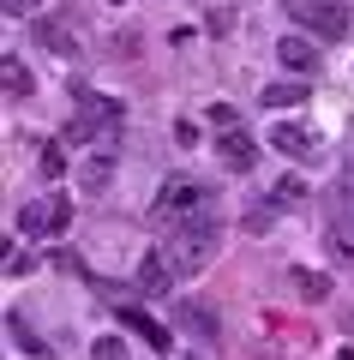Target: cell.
<instances>
[{
	"instance_id": "cell-2",
	"label": "cell",
	"mask_w": 354,
	"mask_h": 360,
	"mask_svg": "<svg viewBox=\"0 0 354 360\" xmlns=\"http://www.w3.org/2000/svg\"><path fill=\"white\" fill-rule=\"evenodd\" d=\"M72 96L78 103H72V120H66V139L72 144H102V150H108V144L120 139V103H114V96H96L90 84H78Z\"/></svg>"
},
{
	"instance_id": "cell-23",
	"label": "cell",
	"mask_w": 354,
	"mask_h": 360,
	"mask_svg": "<svg viewBox=\"0 0 354 360\" xmlns=\"http://www.w3.org/2000/svg\"><path fill=\"white\" fill-rule=\"evenodd\" d=\"M342 180H348V210H354V156L342 162Z\"/></svg>"
},
{
	"instance_id": "cell-5",
	"label": "cell",
	"mask_w": 354,
	"mask_h": 360,
	"mask_svg": "<svg viewBox=\"0 0 354 360\" xmlns=\"http://www.w3.org/2000/svg\"><path fill=\"white\" fill-rule=\"evenodd\" d=\"M282 13H289L294 25H306L312 37H324V42H342L348 25H354L342 0H282Z\"/></svg>"
},
{
	"instance_id": "cell-13",
	"label": "cell",
	"mask_w": 354,
	"mask_h": 360,
	"mask_svg": "<svg viewBox=\"0 0 354 360\" xmlns=\"http://www.w3.org/2000/svg\"><path fill=\"white\" fill-rule=\"evenodd\" d=\"M175 324H180V330H192V336H204V342H210V336H216V319H210V312H204V307H192V300H180Z\"/></svg>"
},
{
	"instance_id": "cell-22",
	"label": "cell",
	"mask_w": 354,
	"mask_h": 360,
	"mask_svg": "<svg viewBox=\"0 0 354 360\" xmlns=\"http://www.w3.org/2000/svg\"><path fill=\"white\" fill-rule=\"evenodd\" d=\"M0 6H6V13H13V18H30V13H37V6H42V0H0Z\"/></svg>"
},
{
	"instance_id": "cell-17",
	"label": "cell",
	"mask_w": 354,
	"mask_h": 360,
	"mask_svg": "<svg viewBox=\"0 0 354 360\" xmlns=\"http://www.w3.org/2000/svg\"><path fill=\"white\" fill-rule=\"evenodd\" d=\"M13 336H18V348H25V354H49V342H42V336H30V324H25V312H13Z\"/></svg>"
},
{
	"instance_id": "cell-18",
	"label": "cell",
	"mask_w": 354,
	"mask_h": 360,
	"mask_svg": "<svg viewBox=\"0 0 354 360\" xmlns=\"http://www.w3.org/2000/svg\"><path fill=\"white\" fill-rule=\"evenodd\" d=\"M90 360H132V354H127L120 336H96V342H90Z\"/></svg>"
},
{
	"instance_id": "cell-21",
	"label": "cell",
	"mask_w": 354,
	"mask_h": 360,
	"mask_svg": "<svg viewBox=\"0 0 354 360\" xmlns=\"http://www.w3.org/2000/svg\"><path fill=\"white\" fill-rule=\"evenodd\" d=\"M210 127H222V132H234V108H228V103H216V108H210Z\"/></svg>"
},
{
	"instance_id": "cell-7",
	"label": "cell",
	"mask_w": 354,
	"mask_h": 360,
	"mask_svg": "<svg viewBox=\"0 0 354 360\" xmlns=\"http://www.w3.org/2000/svg\"><path fill=\"white\" fill-rule=\"evenodd\" d=\"M277 60L289 66L294 78H312V72H318V49H312V37H282V42H277Z\"/></svg>"
},
{
	"instance_id": "cell-3",
	"label": "cell",
	"mask_w": 354,
	"mask_h": 360,
	"mask_svg": "<svg viewBox=\"0 0 354 360\" xmlns=\"http://www.w3.org/2000/svg\"><path fill=\"white\" fill-rule=\"evenodd\" d=\"M163 229H180V222H198V217H216V198H210V186L204 180H187V174H175V180H163V193H156V210H151Z\"/></svg>"
},
{
	"instance_id": "cell-11",
	"label": "cell",
	"mask_w": 354,
	"mask_h": 360,
	"mask_svg": "<svg viewBox=\"0 0 354 360\" xmlns=\"http://www.w3.org/2000/svg\"><path fill=\"white\" fill-rule=\"evenodd\" d=\"M168 283H175L168 258H163V252H151V258L139 264V288H144V295H168Z\"/></svg>"
},
{
	"instance_id": "cell-14",
	"label": "cell",
	"mask_w": 354,
	"mask_h": 360,
	"mask_svg": "<svg viewBox=\"0 0 354 360\" xmlns=\"http://www.w3.org/2000/svg\"><path fill=\"white\" fill-rule=\"evenodd\" d=\"M0 84H6V96H18V103L30 96V72H25V60H18V54H6V60H0Z\"/></svg>"
},
{
	"instance_id": "cell-4",
	"label": "cell",
	"mask_w": 354,
	"mask_h": 360,
	"mask_svg": "<svg viewBox=\"0 0 354 360\" xmlns=\"http://www.w3.org/2000/svg\"><path fill=\"white\" fill-rule=\"evenodd\" d=\"M66 229H72V198L66 193H42L18 210V234L25 240H61Z\"/></svg>"
},
{
	"instance_id": "cell-15",
	"label": "cell",
	"mask_w": 354,
	"mask_h": 360,
	"mask_svg": "<svg viewBox=\"0 0 354 360\" xmlns=\"http://www.w3.org/2000/svg\"><path fill=\"white\" fill-rule=\"evenodd\" d=\"M289 283L301 288V300H312V307H318V300L330 295V283H324V276H318V270H289Z\"/></svg>"
},
{
	"instance_id": "cell-9",
	"label": "cell",
	"mask_w": 354,
	"mask_h": 360,
	"mask_svg": "<svg viewBox=\"0 0 354 360\" xmlns=\"http://www.w3.org/2000/svg\"><path fill=\"white\" fill-rule=\"evenodd\" d=\"M37 49H49V54H61V60H72V54H78V37H72V25H66V18H54V25L42 18V25H37Z\"/></svg>"
},
{
	"instance_id": "cell-8",
	"label": "cell",
	"mask_w": 354,
	"mask_h": 360,
	"mask_svg": "<svg viewBox=\"0 0 354 360\" xmlns=\"http://www.w3.org/2000/svg\"><path fill=\"white\" fill-rule=\"evenodd\" d=\"M216 156H222L228 168H241V174H246V168L258 162V144H253V132H246V127H234V132L216 139Z\"/></svg>"
},
{
	"instance_id": "cell-16",
	"label": "cell",
	"mask_w": 354,
	"mask_h": 360,
	"mask_svg": "<svg viewBox=\"0 0 354 360\" xmlns=\"http://www.w3.org/2000/svg\"><path fill=\"white\" fill-rule=\"evenodd\" d=\"M258 103H265V108H301L306 103V84H270Z\"/></svg>"
},
{
	"instance_id": "cell-20",
	"label": "cell",
	"mask_w": 354,
	"mask_h": 360,
	"mask_svg": "<svg viewBox=\"0 0 354 360\" xmlns=\"http://www.w3.org/2000/svg\"><path fill=\"white\" fill-rule=\"evenodd\" d=\"M301 198H306L301 180H282V186H277V205H301Z\"/></svg>"
},
{
	"instance_id": "cell-1",
	"label": "cell",
	"mask_w": 354,
	"mask_h": 360,
	"mask_svg": "<svg viewBox=\"0 0 354 360\" xmlns=\"http://www.w3.org/2000/svg\"><path fill=\"white\" fill-rule=\"evenodd\" d=\"M216 246H222V222H216V217H198V222L168 229V240L156 246V252L168 258V270H175V276H192V270H204V264L216 258Z\"/></svg>"
},
{
	"instance_id": "cell-10",
	"label": "cell",
	"mask_w": 354,
	"mask_h": 360,
	"mask_svg": "<svg viewBox=\"0 0 354 360\" xmlns=\"http://www.w3.org/2000/svg\"><path fill=\"white\" fill-rule=\"evenodd\" d=\"M78 180H84V193H108L114 186V150H96L84 168H78Z\"/></svg>"
},
{
	"instance_id": "cell-24",
	"label": "cell",
	"mask_w": 354,
	"mask_h": 360,
	"mask_svg": "<svg viewBox=\"0 0 354 360\" xmlns=\"http://www.w3.org/2000/svg\"><path fill=\"white\" fill-rule=\"evenodd\" d=\"M102 6H127V0H102Z\"/></svg>"
},
{
	"instance_id": "cell-12",
	"label": "cell",
	"mask_w": 354,
	"mask_h": 360,
	"mask_svg": "<svg viewBox=\"0 0 354 360\" xmlns=\"http://www.w3.org/2000/svg\"><path fill=\"white\" fill-rule=\"evenodd\" d=\"M120 324H127L132 336H144L151 348H168V342H175V336H168V330H163L156 319H144V312H132V307H120Z\"/></svg>"
},
{
	"instance_id": "cell-19",
	"label": "cell",
	"mask_w": 354,
	"mask_h": 360,
	"mask_svg": "<svg viewBox=\"0 0 354 360\" xmlns=\"http://www.w3.org/2000/svg\"><path fill=\"white\" fill-rule=\"evenodd\" d=\"M61 174H66V150L49 144V150H42V180H61Z\"/></svg>"
},
{
	"instance_id": "cell-6",
	"label": "cell",
	"mask_w": 354,
	"mask_h": 360,
	"mask_svg": "<svg viewBox=\"0 0 354 360\" xmlns=\"http://www.w3.org/2000/svg\"><path fill=\"white\" fill-rule=\"evenodd\" d=\"M270 150H282L289 162H324V139H318L312 127H301V120H282L277 132H270Z\"/></svg>"
}]
</instances>
